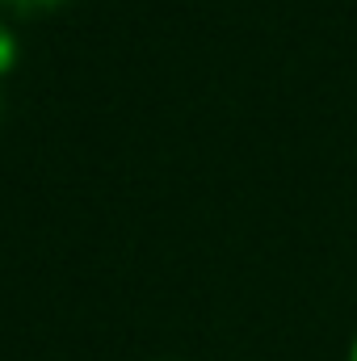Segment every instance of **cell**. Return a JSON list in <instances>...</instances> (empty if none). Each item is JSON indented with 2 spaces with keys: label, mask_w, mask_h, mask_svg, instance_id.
<instances>
[{
  "label": "cell",
  "mask_w": 357,
  "mask_h": 361,
  "mask_svg": "<svg viewBox=\"0 0 357 361\" xmlns=\"http://www.w3.org/2000/svg\"><path fill=\"white\" fill-rule=\"evenodd\" d=\"M8 4H21V8H51V4H63V0H8Z\"/></svg>",
  "instance_id": "2"
},
{
  "label": "cell",
  "mask_w": 357,
  "mask_h": 361,
  "mask_svg": "<svg viewBox=\"0 0 357 361\" xmlns=\"http://www.w3.org/2000/svg\"><path fill=\"white\" fill-rule=\"evenodd\" d=\"M13 55H17V42H13V34H8V30H0V72H8V68H13Z\"/></svg>",
  "instance_id": "1"
},
{
  "label": "cell",
  "mask_w": 357,
  "mask_h": 361,
  "mask_svg": "<svg viewBox=\"0 0 357 361\" xmlns=\"http://www.w3.org/2000/svg\"><path fill=\"white\" fill-rule=\"evenodd\" d=\"M349 361H357V341H353V349H349Z\"/></svg>",
  "instance_id": "3"
}]
</instances>
